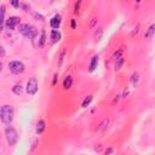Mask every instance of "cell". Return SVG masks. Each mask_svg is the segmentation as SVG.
<instances>
[{
	"label": "cell",
	"instance_id": "6",
	"mask_svg": "<svg viewBox=\"0 0 155 155\" xmlns=\"http://www.w3.org/2000/svg\"><path fill=\"white\" fill-rule=\"evenodd\" d=\"M61 23H62V19H61V16H59V15H56V16H53V17L50 19V25H51V28H53V29H58L59 25H61Z\"/></svg>",
	"mask_w": 155,
	"mask_h": 155
},
{
	"label": "cell",
	"instance_id": "15",
	"mask_svg": "<svg viewBox=\"0 0 155 155\" xmlns=\"http://www.w3.org/2000/svg\"><path fill=\"white\" fill-rule=\"evenodd\" d=\"M92 102V96H87L85 99H84V102H82V104H81V107L82 108H87L88 107V104Z\"/></svg>",
	"mask_w": 155,
	"mask_h": 155
},
{
	"label": "cell",
	"instance_id": "7",
	"mask_svg": "<svg viewBox=\"0 0 155 155\" xmlns=\"http://www.w3.org/2000/svg\"><path fill=\"white\" fill-rule=\"evenodd\" d=\"M17 24H19V17L12 16V17H10V18L6 21V27L10 28V29H13Z\"/></svg>",
	"mask_w": 155,
	"mask_h": 155
},
{
	"label": "cell",
	"instance_id": "20",
	"mask_svg": "<svg viewBox=\"0 0 155 155\" xmlns=\"http://www.w3.org/2000/svg\"><path fill=\"white\" fill-rule=\"evenodd\" d=\"M5 54V51H4V47H1V57H4Z\"/></svg>",
	"mask_w": 155,
	"mask_h": 155
},
{
	"label": "cell",
	"instance_id": "21",
	"mask_svg": "<svg viewBox=\"0 0 155 155\" xmlns=\"http://www.w3.org/2000/svg\"><path fill=\"white\" fill-rule=\"evenodd\" d=\"M113 151H114V150H113V149H108V150H107V151H105V153H107V154H108V153H113Z\"/></svg>",
	"mask_w": 155,
	"mask_h": 155
},
{
	"label": "cell",
	"instance_id": "2",
	"mask_svg": "<svg viewBox=\"0 0 155 155\" xmlns=\"http://www.w3.org/2000/svg\"><path fill=\"white\" fill-rule=\"evenodd\" d=\"M19 33L22 34V35H24L25 38H28V39H34L36 35H38V30H36V28L35 27H33V25H30V24H21L19 25Z\"/></svg>",
	"mask_w": 155,
	"mask_h": 155
},
{
	"label": "cell",
	"instance_id": "11",
	"mask_svg": "<svg viewBox=\"0 0 155 155\" xmlns=\"http://www.w3.org/2000/svg\"><path fill=\"white\" fill-rule=\"evenodd\" d=\"M97 64H98V56H93L92 59H91V63H90V71H94L96 68H97Z\"/></svg>",
	"mask_w": 155,
	"mask_h": 155
},
{
	"label": "cell",
	"instance_id": "18",
	"mask_svg": "<svg viewBox=\"0 0 155 155\" xmlns=\"http://www.w3.org/2000/svg\"><path fill=\"white\" fill-rule=\"evenodd\" d=\"M81 1H82V0H78V2L75 4V8H74V12H75V13H78V12H79V7H80Z\"/></svg>",
	"mask_w": 155,
	"mask_h": 155
},
{
	"label": "cell",
	"instance_id": "8",
	"mask_svg": "<svg viewBox=\"0 0 155 155\" xmlns=\"http://www.w3.org/2000/svg\"><path fill=\"white\" fill-rule=\"evenodd\" d=\"M154 34H155V24H151V25L147 29V31H145V34H144V38H145L147 40H150V39L154 36Z\"/></svg>",
	"mask_w": 155,
	"mask_h": 155
},
{
	"label": "cell",
	"instance_id": "1",
	"mask_svg": "<svg viewBox=\"0 0 155 155\" xmlns=\"http://www.w3.org/2000/svg\"><path fill=\"white\" fill-rule=\"evenodd\" d=\"M13 114H15L13 107H11V105H2L1 110H0V119H1V121L4 124H10L13 120Z\"/></svg>",
	"mask_w": 155,
	"mask_h": 155
},
{
	"label": "cell",
	"instance_id": "16",
	"mask_svg": "<svg viewBox=\"0 0 155 155\" xmlns=\"http://www.w3.org/2000/svg\"><path fill=\"white\" fill-rule=\"evenodd\" d=\"M45 39H46V33H45V30H41V36H40V41H39V46H40V47L44 46Z\"/></svg>",
	"mask_w": 155,
	"mask_h": 155
},
{
	"label": "cell",
	"instance_id": "14",
	"mask_svg": "<svg viewBox=\"0 0 155 155\" xmlns=\"http://www.w3.org/2000/svg\"><path fill=\"white\" fill-rule=\"evenodd\" d=\"M138 79H139V74H138L137 71H136V73H133L132 79H131V82H132L133 87H136V86H137V84H138Z\"/></svg>",
	"mask_w": 155,
	"mask_h": 155
},
{
	"label": "cell",
	"instance_id": "22",
	"mask_svg": "<svg viewBox=\"0 0 155 155\" xmlns=\"http://www.w3.org/2000/svg\"><path fill=\"white\" fill-rule=\"evenodd\" d=\"M137 1H138V2H139V1H140V0H137Z\"/></svg>",
	"mask_w": 155,
	"mask_h": 155
},
{
	"label": "cell",
	"instance_id": "19",
	"mask_svg": "<svg viewBox=\"0 0 155 155\" xmlns=\"http://www.w3.org/2000/svg\"><path fill=\"white\" fill-rule=\"evenodd\" d=\"M71 28H75V19L71 21Z\"/></svg>",
	"mask_w": 155,
	"mask_h": 155
},
{
	"label": "cell",
	"instance_id": "9",
	"mask_svg": "<svg viewBox=\"0 0 155 155\" xmlns=\"http://www.w3.org/2000/svg\"><path fill=\"white\" fill-rule=\"evenodd\" d=\"M51 41L53 42V44H56V42H58L59 40H61V33L57 30V29H53L52 31H51Z\"/></svg>",
	"mask_w": 155,
	"mask_h": 155
},
{
	"label": "cell",
	"instance_id": "13",
	"mask_svg": "<svg viewBox=\"0 0 155 155\" xmlns=\"http://www.w3.org/2000/svg\"><path fill=\"white\" fill-rule=\"evenodd\" d=\"M12 91H13L15 94L19 96V94H22V92H23V87H22V85H15V86L12 87Z\"/></svg>",
	"mask_w": 155,
	"mask_h": 155
},
{
	"label": "cell",
	"instance_id": "12",
	"mask_svg": "<svg viewBox=\"0 0 155 155\" xmlns=\"http://www.w3.org/2000/svg\"><path fill=\"white\" fill-rule=\"evenodd\" d=\"M71 85H73V78H71L70 75L65 76V79H64V81H63V87H64L65 90H69V88L71 87Z\"/></svg>",
	"mask_w": 155,
	"mask_h": 155
},
{
	"label": "cell",
	"instance_id": "17",
	"mask_svg": "<svg viewBox=\"0 0 155 155\" xmlns=\"http://www.w3.org/2000/svg\"><path fill=\"white\" fill-rule=\"evenodd\" d=\"M10 2H11V5L13 6V7H19V0H10Z\"/></svg>",
	"mask_w": 155,
	"mask_h": 155
},
{
	"label": "cell",
	"instance_id": "4",
	"mask_svg": "<svg viewBox=\"0 0 155 155\" xmlns=\"http://www.w3.org/2000/svg\"><path fill=\"white\" fill-rule=\"evenodd\" d=\"M8 69L13 74H22L24 71L25 67L21 61H12L8 63Z\"/></svg>",
	"mask_w": 155,
	"mask_h": 155
},
{
	"label": "cell",
	"instance_id": "10",
	"mask_svg": "<svg viewBox=\"0 0 155 155\" xmlns=\"http://www.w3.org/2000/svg\"><path fill=\"white\" fill-rule=\"evenodd\" d=\"M45 128H46V122L44 120L38 121V124H36V133L38 134H41L45 131Z\"/></svg>",
	"mask_w": 155,
	"mask_h": 155
},
{
	"label": "cell",
	"instance_id": "3",
	"mask_svg": "<svg viewBox=\"0 0 155 155\" xmlns=\"http://www.w3.org/2000/svg\"><path fill=\"white\" fill-rule=\"evenodd\" d=\"M5 137H6L7 143H8L11 147H13V145L17 143V140H18V134H17L16 130H15L13 127H10V126H7V127L5 128Z\"/></svg>",
	"mask_w": 155,
	"mask_h": 155
},
{
	"label": "cell",
	"instance_id": "5",
	"mask_svg": "<svg viewBox=\"0 0 155 155\" xmlns=\"http://www.w3.org/2000/svg\"><path fill=\"white\" fill-rule=\"evenodd\" d=\"M27 93L28 94H35L36 91H38V82H36V79L35 78H31L29 79V81L27 82Z\"/></svg>",
	"mask_w": 155,
	"mask_h": 155
}]
</instances>
